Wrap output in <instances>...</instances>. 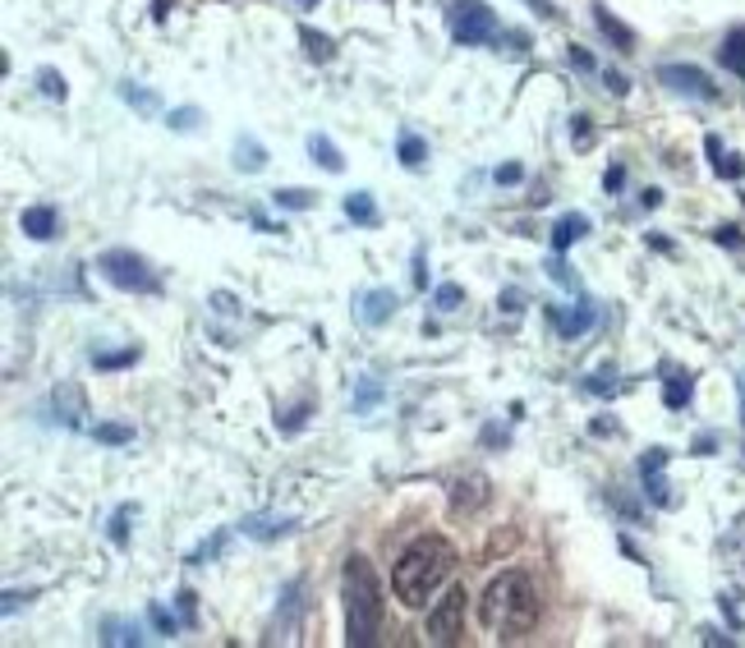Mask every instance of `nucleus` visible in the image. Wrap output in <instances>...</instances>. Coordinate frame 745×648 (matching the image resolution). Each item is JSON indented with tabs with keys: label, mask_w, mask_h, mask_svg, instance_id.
<instances>
[{
	"label": "nucleus",
	"mask_w": 745,
	"mask_h": 648,
	"mask_svg": "<svg viewBox=\"0 0 745 648\" xmlns=\"http://www.w3.org/2000/svg\"><path fill=\"white\" fill-rule=\"evenodd\" d=\"M152 625H156V631H162V635H175V631H180V621H175L171 612H166V607H152Z\"/></svg>",
	"instance_id": "obj_30"
},
{
	"label": "nucleus",
	"mask_w": 745,
	"mask_h": 648,
	"mask_svg": "<svg viewBox=\"0 0 745 648\" xmlns=\"http://www.w3.org/2000/svg\"><path fill=\"white\" fill-rule=\"evenodd\" d=\"M571 61H576L580 69H594V55H590V51H576V47H571Z\"/></svg>",
	"instance_id": "obj_39"
},
{
	"label": "nucleus",
	"mask_w": 745,
	"mask_h": 648,
	"mask_svg": "<svg viewBox=\"0 0 745 648\" xmlns=\"http://www.w3.org/2000/svg\"><path fill=\"white\" fill-rule=\"evenodd\" d=\"M304 415H308V405H295V409H290V419H277V423H281L286 432H295V428L304 423Z\"/></svg>",
	"instance_id": "obj_35"
},
{
	"label": "nucleus",
	"mask_w": 745,
	"mask_h": 648,
	"mask_svg": "<svg viewBox=\"0 0 745 648\" xmlns=\"http://www.w3.org/2000/svg\"><path fill=\"white\" fill-rule=\"evenodd\" d=\"M465 607H469L465 584L446 588V594L438 598V607L428 612V644H460V635H465Z\"/></svg>",
	"instance_id": "obj_6"
},
{
	"label": "nucleus",
	"mask_w": 745,
	"mask_h": 648,
	"mask_svg": "<svg viewBox=\"0 0 745 648\" xmlns=\"http://www.w3.org/2000/svg\"><path fill=\"white\" fill-rule=\"evenodd\" d=\"M300 42H304V51L313 55V61H331V37H323V33H313V28H300Z\"/></svg>",
	"instance_id": "obj_20"
},
{
	"label": "nucleus",
	"mask_w": 745,
	"mask_h": 648,
	"mask_svg": "<svg viewBox=\"0 0 745 648\" xmlns=\"http://www.w3.org/2000/svg\"><path fill=\"white\" fill-rule=\"evenodd\" d=\"M92 437L106 442V446H125V442H134V428H125V423H97Z\"/></svg>",
	"instance_id": "obj_22"
},
{
	"label": "nucleus",
	"mask_w": 745,
	"mask_h": 648,
	"mask_svg": "<svg viewBox=\"0 0 745 648\" xmlns=\"http://www.w3.org/2000/svg\"><path fill=\"white\" fill-rule=\"evenodd\" d=\"M658 84H668L672 92H685V97H704V102H714L718 97V88L709 84V74L695 69V65H662Z\"/></svg>",
	"instance_id": "obj_7"
},
{
	"label": "nucleus",
	"mask_w": 745,
	"mask_h": 648,
	"mask_svg": "<svg viewBox=\"0 0 745 648\" xmlns=\"http://www.w3.org/2000/svg\"><path fill=\"white\" fill-rule=\"evenodd\" d=\"M345 216L355 226H378V203H372V193H364V189H355L345 199Z\"/></svg>",
	"instance_id": "obj_16"
},
{
	"label": "nucleus",
	"mask_w": 745,
	"mask_h": 648,
	"mask_svg": "<svg viewBox=\"0 0 745 648\" xmlns=\"http://www.w3.org/2000/svg\"><path fill=\"white\" fill-rule=\"evenodd\" d=\"M308 152H313V162H318L323 170H331V175L345 170V156L337 152V143H331V139H323V134H313V139H308Z\"/></svg>",
	"instance_id": "obj_15"
},
{
	"label": "nucleus",
	"mask_w": 745,
	"mask_h": 648,
	"mask_svg": "<svg viewBox=\"0 0 745 648\" xmlns=\"http://www.w3.org/2000/svg\"><path fill=\"white\" fill-rule=\"evenodd\" d=\"M479 621L488 635L497 639H520L534 631L539 621V588L525 571H502L479 598Z\"/></svg>",
	"instance_id": "obj_2"
},
{
	"label": "nucleus",
	"mask_w": 745,
	"mask_h": 648,
	"mask_svg": "<svg viewBox=\"0 0 745 648\" xmlns=\"http://www.w3.org/2000/svg\"><path fill=\"white\" fill-rule=\"evenodd\" d=\"M300 5H313V0H300Z\"/></svg>",
	"instance_id": "obj_43"
},
{
	"label": "nucleus",
	"mask_w": 745,
	"mask_h": 648,
	"mask_svg": "<svg viewBox=\"0 0 745 648\" xmlns=\"http://www.w3.org/2000/svg\"><path fill=\"white\" fill-rule=\"evenodd\" d=\"M662 465H668V450H662V446H654L649 456L640 460V474H644V493H649L658 506H668L672 497H668V483H662Z\"/></svg>",
	"instance_id": "obj_10"
},
{
	"label": "nucleus",
	"mask_w": 745,
	"mask_h": 648,
	"mask_svg": "<svg viewBox=\"0 0 745 648\" xmlns=\"http://www.w3.org/2000/svg\"><path fill=\"white\" fill-rule=\"evenodd\" d=\"M446 24H451V37H456L460 47H483V42H497V14L488 10V0H456L446 14Z\"/></svg>",
	"instance_id": "obj_4"
},
{
	"label": "nucleus",
	"mask_w": 745,
	"mask_h": 648,
	"mask_svg": "<svg viewBox=\"0 0 745 648\" xmlns=\"http://www.w3.org/2000/svg\"><path fill=\"white\" fill-rule=\"evenodd\" d=\"M134 359H139V350H115V355H92L97 368H129Z\"/></svg>",
	"instance_id": "obj_28"
},
{
	"label": "nucleus",
	"mask_w": 745,
	"mask_h": 648,
	"mask_svg": "<svg viewBox=\"0 0 745 648\" xmlns=\"http://www.w3.org/2000/svg\"><path fill=\"white\" fill-rule=\"evenodd\" d=\"M129 516H134V506H121V510H115V520H111V543L125 547V538H129Z\"/></svg>",
	"instance_id": "obj_29"
},
{
	"label": "nucleus",
	"mask_w": 745,
	"mask_h": 648,
	"mask_svg": "<svg viewBox=\"0 0 745 648\" xmlns=\"http://www.w3.org/2000/svg\"><path fill=\"white\" fill-rule=\"evenodd\" d=\"M372 401H378V386H372V382H364V391H359V401H355V415H364V409H368Z\"/></svg>",
	"instance_id": "obj_34"
},
{
	"label": "nucleus",
	"mask_w": 745,
	"mask_h": 648,
	"mask_svg": "<svg viewBox=\"0 0 745 648\" xmlns=\"http://www.w3.org/2000/svg\"><path fill=\"white\" fill-rule=\"evenodd\" d=\"M433 304H438L442 313H456V308L465 304V290H460V285H438V294H433Z\"/></svg>",
	"instance_id": "obj_26"
},
{
	"label": "nucleus",
	"mask_w": 745,
	"mask_h": 648,
	"mask_svg": "<svg viewBox=\"0 0 745 648\" xmlns=\"http://www.w3.org/2000/svg\"><path fill=\"white\" fill-rule=\"evenodd\" d=\"M451 571H456V547H451L442 534H424L396 557V566H391V594L401 598V607L419 612V607H428V598L446 584Z\"/></svg>",
	"instance_id": "obj_1"
},
{
	"label": "nucleus",
	"mask_w": 745,
	"mask_h": 648,
	"mask_svg": "<svg viewBox=\"0 0 745 648\" xmlns=\"http://www.w3.org/2000/svg\"><path fill=\"white\" fill-rule=\"evenodd\" d=\"M584 234H590V216H584V212H566L561 221L553 226V249L566 253L576 240H584Z\"/></svg>",
	"instance_id": "obj_12"
},
{
	"label": "nucleus",
	"mask_w": 745,
	"mask_h": 648,
	"mask_svg": "<svg viewBox=\"0 0 745 648\" xmlns=\"http://www.w3.org/2000/svg\"><path fill=\"white\" fill-rule=\"evenodd\" d=\"M603 84H607V92H617V97H621L626 88H631V84H626V78H621V74H603Z\"/></svg>",
	"instance_id": "obj_37"
},
{
	"label": "nucleus",
	"mask_w": 745,
	"mask_h": 648,
	"mask_svg": "<svg viewBox=\"0 0 745 648\" xmlns=\"http://www.w3.org/2000/svg\"><path fill=\"white\" fill-rule=\"evenodd\" d=\"M240 529L249 538H258V543H272V538H281V534H290V520H281V516H249V520H240Z\"/></svg>",
	"instance_id": "obj_13"
},
{
	"label": "nucleus",
	"mask_w": 745,
	"mask_h": 648,
	"mask_svg": "<svg viewBox=\"0 0 745 648\" xmlns=\"http://www.w3.org/2000/svg\"><path fill=\"white\" fill-rule=\"evenodd\" d=\"M718 61L728 65L732 74H745V28H732L728 37H722V47H718Z\"/></svg>",
	"instance_id": "obj_14"
},
{
	"label": "nucleus",
	"mask_w": 745,
	"mask_h": 648,
	"mask_svg": "<svg viewBox=\"0 0 745 648\" xmlns=\"http://www.w3.org/2000/svg\"><path fill=\"white\" fill-rule=\"evenodd\" d=\"M529 5H534L543 18H553V14H557V10H553V0H529Z\"/></svg>",
	"instance_id": "obj_42"
},
{
	"label": "nucleus",
	"mask_w": 745,
	"mask_h": 648,
	"mask_svg": "<svg viewBox=\"0 0 745 648\" xmlns=\"http://www.w3.org/2000/svg\"><path fill=\"white\" fill-rule=\"evenodd\" d=\"M18 226H24L28 240L47 244L51 234L61 230V216H55V207H51V203H37V207H24V216H18Z\"/></svg>",
	"instance_id": "obj_9"
},
{
	"label": "nucleus",
	"mask_w": 745,
	"mask_h": 648,
	"mask_svg": "<svg viewBox=\"0 0 745 648\" xmlns=\"http://www.w3.org/2000/svg\"><path fill=\"white\" fill-rule=\"evenodd\" d=\"M520 180V166H502L497 170V185H516Z\"/></svg>",
	"instance_id": "obj_38"
},
{
	"label": "nucleus",
	"mask_w": 745,
	"mask_h": 648,
	"mask_svg": "<svg viewBox=\"0 0 745 648\" xmlns=\"http://www.w3.org/2000/svg\"><path fill=\"white\" fill-rule=\"evenodd\" d=\"M193 125H199V111H193V106H185V111L171 115V129H193Z\"/></svg>",
	"instance_id": "obj_32"
},
{
	"label": "nucleus",
	"mask_w": 745,
	"mask_h": 648,
	"mask_svg": "<svg viewBox=\"0 0 745 648\" xmlns=\"http://www.w3.org/2000/svg\"><path fill=\"white\" fill-rule=\"evenodd\" d=\"M391 313H396V294H391L387 285H378V290H364L359 294V318L368 322V327H382Z\"/></svg>",
	"instance_id": "obj_11"
},
{
	"label": "nucleus",
	"mask_w": 745,
	"mask_h": 648,
	"mask_svg": "<svg viewBox=\"0 0 745 648\" xmlns=\"http://www.w3.org/2000/svg\"><path fill=\"white\" fill-rule=\"evenodd\" d=\"M547 318H553L561 341H576V336H584V331L594 327L598 313H594V304H576V308H547Z\"/></svg>",
	"instance_id": "obj_8"
},
{
	"label": "nucleus",
	"mask_w": 745,
	"mask_h": 648,
	"mask_svg": "<svg viewBox=\"0 0 745 648\" xmlns=\"http://www.w3.org/2000/svg\"><path fill=\"white\" fill-rule=\"evenodd\" d=\"M235 166H240V170H263V166H267V152H263V143L240 139V148H235Z\"/></svg>",
	"instance_id": "obj_19"
},
{
	"label": "nucleus",
	"mask_w": 745,
	"mask_h": 648,
	"mask_svg": "<svg viewBox=\"0 0 745 648\" xmlns=\"http://www.w3.org/2000/svg\"><path fill=\"white\" fill-rule=\"evenodd\" d=\"M272 203L290 207V212H304V207H313V193L308 189H277V193H272Z\"/></svg>",
	"instance_id": "obj_24"
},
{
	"label": "nucleus",
	"mask_w": 745,
	"mask_h": 648,
	"mask_svg": "<svg viewBox=\"0 0 745 648\" xmlns=\"http://www.w3.org/2000/svg\"><path fill=\"white\" fill-rule=\"evenodd\" d=\"M741 396H745V386H741Z\"/></svg>",
	"instance_id": "obj_44"
},
{
	"label": "nucleus",
	"mask_w": 745,
	"mask_h": 648,
	"mask_svg": "<svg viewBox=\"0 0 745 648\" xmlns=\"http://www.w3.org/2000/svg\"><path fill=\"white\" fill-rule=\"evenodd\" d=\"M37 84H42V92H47V97H61V102H65V92H70V88H65V78L55 74V69H37Z\"/></svg>",
	"instance_id": "obj_27"
},
{
	"label": "nucleus",
	"mask_w": 745,
	"mask_h": 648,
	"mask_svg": "<svg viewBox=\"0 0 745 648\" xmlns=\"http://www.w3.org/2000/svg\"><path fill=\"white\" fill-rule=\"evenodd\" d=\"M607 378H617V372H613V368H598V372H594V378H590V382H584V386H590V391H594V396H607V391H613V386H617V382H607Z\"/></svg>",
	"instance_id": "obj_31"
},
{
	"label": "nucleus",
	"mask_w": 745,
	"mask_h": 648,
	"mask_svg": "<svg viewBox=\"0 0 745 648\" xmlns=\"http://www.w3.org/2000/svg\"><path fill=\"white\" fill-rule=\"evenodd\" d=\"M691 391H695L691 372H672V378H668V391H662V401H668V409H681L685 401H691Z\"/></svg>",
	"instance_id": "obj_18"
},
{
	"label": "nucleus",
	"mask_w": 745,
	"mask_h": 648,
	"mask_svg": "<svg viewBox=\"0 0 745 648\" xmlns=\"http://www.w3.org/2000/svg\"><path fill=\"white\" fill-rule=\"evenodd\" d=\"M594 18H598V28H603V37H613V42H617V51H635V33H631V28H626V24H621V18H613V14H607L603 5L594 10Z\"/></svg>",
	"instance_id": "obj_17"
},
{
	"label": "nucleus",
	"mask_w": 745,
	"mask_h": 648,
	"mask_svg": "<svg viewBox=\"0 0 745 648\" xmlns=\"http://www.w3.org/2000/svg\"><path fill=\"white\" fill-rule=\"evenodd\" d=\"M180 612H185V621H193V594H189V588L180 594Z\"/></svg>",
	"instance_id": "obj_41"
},
{
	"label": "nucleus",
	"mask_w": 745,
	"mask_h": 648,
	"mask_svg": "<svg viewBox=\"0 0 745 648\" xmlns=\"http://www.w3.org/2000/svg\"><path fill=\"white\" fill-rule=\"evenodd\" d=\"M709 152H714V170H718V175H728V180H741V170H745V166L736 162V156L722 152V143L714 139V134H709Z\"/></svg>",
	"instance_id": "obj_21"
},
{
	"label": "nucleus",
	"mask_w": 745,
	"mask_h": 648,
	"mask_svg": "<svg viewBox=\"0 0 745 648\" xmlns=\"http://www.w3.org/2000/svg\"><path fill=\"white\" fill-rule=\"evenodd\" d=\"M424 156H428V143L415 139V134H401V162L415 170V166H424Z\"/></svg>",
	"instance_id": "obj_23"
},
{
	"label": "nucleus",
	"mask_w": 745,
	"mask_h": 648,
	"mask_svg": "<svg viewBox=\"0 0 745 648\" xmlns=\"http://www.w3.org/2000/svg\"><path fill=\"white\" fill-rule=\"evenodd\" d=\"M97 271L115 285V290H134V294H152L156 290V277H152V267L139 258V253H129V249H111L97 258Z\"/></svg>",
	"instance_id": "obj_5"
},
{
	"label": "nucleus",
	"mask_w": 745,
	"mask_h": 648,
	"mask_svg": "<svg viewBox=\"0 0 745 648\" xmlns=\"http://www.w3.org/2000/svg\"><path fill=\"white\" fill-rule=\"evenodd\" d=\"M714 240H718V244H728V249H741V230H736V226H718Z\"/></svg>",
	"instance_id": "obj_33"
},
{
	"label": "nucleus",
	"mask_w": 745,
	"mask_h": 648,
	"mask_svg": "<svg viewBox=\"0 0 745 648\" xmlns=\"http://www.w3.org/2000/svg\"><path fill=\"white\" fill-rule=\"evenodd\" d=\"M621 180H626V170H621V166H613V170H607V180H603V185H607V189H621Z\"/></svg>",
	"instance_id": "obj_40"
},
{
	"label": "nucleus",
	"mask_w": 745,
	"mask_h": 648,
	"mask_svg": "<svg viewBox=\"0 0 745 648\" xmlns=\"http://www.w3.org/2000/svg\"><path fill=\"white\" fill-rule=\"evenodd\" d=\"M102 639H106V644H143V635H139V625H125V621H111Z\"/></svg>",
	"instance_id": "obj_25"
},
{
	"label": "nucleus",
	"mask_w": 745,
	"mask_h": 648,
	"mask_svg": "<svg viewBox=\"0 0 745 648\" xmlns=\"http://www.w3.org/2000/svg\"><path fill=\"white\" fill-rule=\"evenodd\" d=\"M125 97H129V102H139L143 111H152V106H156V97H152V92H139V88H125Z\"/></svg>",
	"instance_id": "obj_36"
},
{
	"label": "nucleus",
	"mask_w": 745,
	"mask_h": 648,
	"mask_svg": "<svg viewBox=\"0 0 745 648\" xmlns=\"http://www.w3.org/2000/svg\"><path fill=\"white\" fill-rule=\"evenodd\" d=\"M341 602H345V644L350 648H368L378 644L382 635V584H378V571H372L368 557H350L345 571H341Z\"/></svg>",
	"instance_id": "obj_3"
}]
</instances>
